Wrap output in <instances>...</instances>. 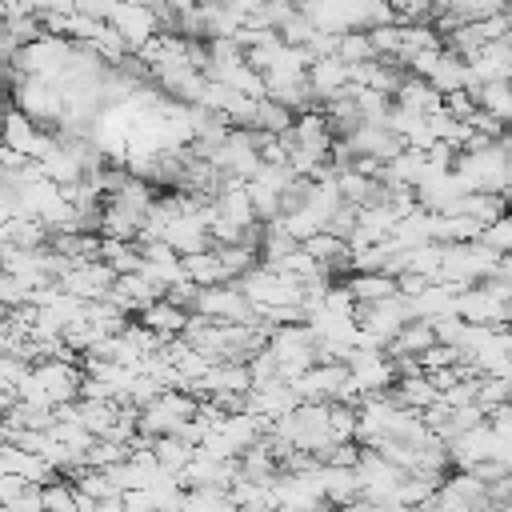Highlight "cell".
Instances as JSON below:
<instances>
[{
  "label": "cell",
  "instance_id": "14",
  "mask_svg": "<svg viewBox=\"0 0 512 512\" xmlns=\"http://www.w3.org/2000/svg\"><path fill=\"white\" fill-rule=\"evenodd\" d=\"M292 144H296V148H308V152H316V156H328V148H332V132H328L320 108L292 116Z\"/></svg>",
  "mask_w": 512,
  "mask_h": 512
},
{
  "label": "cell",
  "instance_id": "49",
  "mask_svg": "<svg viewBox=\"0 0 512 512\" xmlns=\"http://www.w3.org/2000/svg\"><path fill=\"white\" fill-rule=\"evenodd\" d=\"M440 108H444V116H452V120H464L468 124V116L476 112V100L460 88V92H448V96H440Z\"/></svg>",
  "mask_w": 512,
  "mask_h": 512
},
{
  "label": "cell",
  "instance_id": "8",
  "mask_svg": "<svg viewBox=\"0 0 512 512\" xmlns=\"http://www.w3.org/2000/svg\"><path fill=\"white\" fill-rule=\"evenodd\" d=\"M344 152L356 160V156H368V160H380V164H388L396 152H404V140L400 136H392L384 124H360V128H352L344 140Z\"/></svg>",
  "mask_w": 512,
  "mask_h": 512
},
{
  "label": "cell",
  "instance_id": "38",
  "mask_svg": "<svg viewBox=\"0 0 512 512\" xmlns=\"http://www.w3.org/2000/svg\"><path fill=\"white\" fill-rule=\"evenodd\" d=\"M476 244H484V248H488V252H496V256H508V252H512V220H508V216H500V220L484 224V228H480V236H476Z\"/></svg>",
  "mask_w": 512,
  "mask_h": 512
},
{
  "label": "cell",
  "instance_id": "52",
  "mask_svg": "<svg viewBox=\"0 0 512 512\" xmlns=\"http://www.w3.org/2000/svg\"><path fill=\"white\" fill-rule=\"evenodd\" d=\"M20 8H24V12H40V8H44V0H20Z\"/></svg>",
  "mask_w": 512,
  "mask_h": 512
},
{
  "label": "cell",
  "instance_id": "33",
  "mask_svg": "<svg viewBox=\"0 0 512 512\" xmlns=\"http://www.w3.org/2000/svg\"><path fill=\"white\" fill-rule=\"evenodd\" d=\"M344 68H352V64H364V60H376V52H372V44H368V32L360 28V32H340L336 36V52H332Z\"/></svg>",
  "mask_w": 512,
  "mask_h": 512
},
{
  "label": "cell",
  "instance_id": "35",
  "mask_svg": "<svg viewBox=\"0 0 512 512\" xmlns=\"http://www.w3.org/2000/svg\"><path fill=\"white\" fill-rule=\"evenodd\" d=\"M88 44H92V52L104 60V68H116V64L128 56V44H124V36H120L112 24H100L96 36H92Z\"/></svg>",
  "mask_w": 512,
  "mask_h": 512
},
{
  "label": "cell",
  "instance_id": "19",
  "mask_svg": "<svg viewBox=\"0 0 512 512\" xmlns=\"http://www.w3.org/2000/svg\"><path fill=\"white\" fill-rule=\"evenodd\" d=\"M180 276L196 288H216V284H228L224 280V268L216 260V252H192V256H180Z\"/></svg>",
  "mask_w": 512,
  "mask_h": 512
},
{
  "label": "cell",
  "instance_id": "37",
  "mask_svg": "<svg viewBox=\"0 0 512 512\" xmlns=\"http://www.w3.org/2000/svg\"><path fill=\"white\" fill-rule=\"evenodd\" d=\"M276 224H280V228H284V232H288V236H292L296 244H304L308 236H316V232L324 228V224H320V220H316V216H312L308 208H296V212H284V216H276Z\"/></svg>",
  "mask_w": 512,
  "mask_h": 512
},
{
  "label": "cell",
  "instance_id": "31",
  "mask_svg": "<svg viewBox=\"0 0 512 512\" xmlns=\"http://www.w3.org/2000/svg\"><path fill=\"white\" fill-rule=\"evenodd\" d=\"M4 32H8V40H12V48H24V44H32V40H40L44 32H40V16L36 12H24V8H12V12H4Z\"/></svg>",
  "mask_w": 512,
  "mask_h": 512
},
{
  "label": "cell",
  "instance_id": "54",
  "mask_svg": "<svg viewBox=\"0 0 512 512\" xmlns=\"http://www.w3.org/2000/svg\"><path fill=\"white\" fill-rule=\"evenodd\" d=\"M480 512H512V504H504V508H480Z\"/></svg>",
  "mask_w": 512,
  "mask_h": 512
},
{
  "label": "cell",
  "instance_id": "53",
  "mask_svg": "<svg viewBox=\"0 0 512 512\" xmlns=\"http://www.w3.org/2000/svg\"><path fill=\"white\" fill-rule=\"evenodd\" d=\"M12 8H20V0H0V12H12ZM4 20V16H0Z\"/></svg>",
  "mask_w": 512,
  "mask_h": 512
},
{
  "label": "cell",
  "instance_id": "6",
  "mask_svg": "<svg viewBox=\"0 0 512 512\" xmlns=\"http://www.w3.org/2000/svg\"><path fill=\"white\" fill-rule=\"evenodd\" d=\"M292 392L300 400H312V404H332L340 396V388L348 384V368L344 364H312L304 368L296 380H288Z\"/></svg>",
  "mask_w": 512,
  "mask_h": 512
},
{
  "label": "cell",
  "instance_id": "5",
  "mask_svg": "<svg viewBox=\"0 0 512 512\" xmlns=\"http://www.w3.org/2000/svg\"><path fill=\"white\" fill-rule=\"evenodd\" d=\"M28 372H32V380H36V388L44 392L48 408L68 404V400H76V392H80V368H76V364H64V360H40V364H32Z\"/></svg>",
  "mask_w": 512,
  "mask_h": 512
},
{
  "label": "cell",
  "instance_id": "12",
  "mask_svg": "<svg viewBox=\"0 0 512 512\" xmlns=\"http://www.w3.org/2000/svg\"><path fill=\"white\" fill-rule=\"evenodd\" d=\"M468 64V76L476 84H488V80H508V64H512V52H508V40H488L480 44V52Z\"/></svg>",
  "mask_w": 512,
  "mask_h": 512
},
{
  "label": "cell",
  "instance_id": "13",
  "mask_svg": "<svg viewBox=\"0 0 512 512\" xmlns=\"http://www.w3.org/2000/svg\"><path fill=\"white\" fill-rule=\"evenodd\" d=\"M136 324H144V328H148V332H156L160 340H172V336H180V332H184L188 312H184V308H176V304H168V300L160 296V300H152V304H144V308L136 312Z\"/></svg>",
  "mask_w": 512,
  "mask_h": 512
},
{
  "label": "cell",
  "instance_id": "48",
  "mask_svg": "<svg viewBox=\"0 0 512 512\" xmlns=\"http://www.w3.org/2000/svg\"><path fill=\"white\" fill-rule=\"evenodd\" d=\"M24 304H28V288H24L16 276L0 272V308L12 312V308H24Z\"/></svg>",
  "mask_w": 512,
  "mask_h": 512
},
{
  "label": "cell",
  "instance_id": "45",
  "mask_svg": "<svg viewBox=\"0 0 512 512\" xmlns=\"http://www.w3.org/2000/svg\"><path fill=\"white\" fill-rule=\"evenodd\" d=\"M324 232L348 244V240H352V232H356V208H352V204H340V208L324 220Z\"/></svg>",
  "mask_w": 512,
  "mask_h": 512
},
{
  "label": "cell",
  "instance_id": "50",
  "mask_svg": "<svg viewBox=\"0 0 512 512\" xmlns=\"http://www.w3.org/2000/svg\"><path fill=\"white\" fill-rule=\"evenodd\" d=\"M468 472H472V476H476L480 484H488V480H500V476H508V468H504V464H496V460H480V464H472Z\"/></svg>",
  "mask_w": 512,
  "mask_h": 512
},
{
  "label": "cell",
  "instance_id": "40",
  "mask_svg": "<svg viewBox=\"0 0 512 512\" xmlns=\"http://www.w3.org/2000/svg\"><path fill=\"white\" fill-rule=\"evenodd\" d=\"M312 36H316V24H312L308 16H300V12H292V16L276 28V40H280V44H288V48H304Z\"/></svg>",
  "mask_w": 512,
  "mask_h": 512
},
{
  "label": "cell",
  "instance_id": "20",
  "mask_svg": "<svg viewBox=\"0 0 512 512\" xmlns=\"http://www.w3.org/2000/svg\"><path fill=\"white\" fill-rule=\"evenodd\" d=\"M344 288L352 292L356 304H376V300H388L396 296V280L384 276V272H348Z\"/></svg>",
  "mask_w": 512,
  "mask_h": 512
},
{
  "label": "cell",
  "instance_id": "3",
  "mask_svg": "<svg viewBox=\"0 0 512 512\" xmlns=\"http://www.w3.org/2000/svg\"><path fill=\"white\" fill-rule=\"evenodd\" d=\"M344 368H348V384H352L360 396L384 392V388H392V380H396L392 360H388L384 352H360V348H352L348 360H344Z\"/></svg>",
  "mask_w": 512,
  "mask_h": 512
},
{
  "label": "cell",
  "instance_id": "36",
  "mask_svg": "<svg viewBox=\"0 0 512 512\" xmlns=\"http://www.w3.org/2000/svg\"><path fill=\"white\" fill-rule=\"evenodd\" d=\"M40 504L44 512H76V488L64 476H52L48 484H40Z\"/></svg>",
  "mask_w": 512,
  "mask_h": 512
},
{
  "label": "cell",
  "instance_id": "34",
  "mask_svg": "<svg viewBox=\"0 0 512 512\" xmlns=\"http://www.w3.org/2000/svg\"><path fill=\"white\" fill-rule=\"evenodd\" d=\"M288 128H292V112L280 108V104H272L268 96H260V100H256V112H252V132H272V136H280V132H288Z\"/></svg>",
  "mask_w": 512,
  "mask_h": 512
},
{
  "label": "cell",
  "instance_id": "15",
  "mask_svg": "<svg viewBox=\"0 0 512 512\" xmlns=\"http://www.w3.org/2000/svg\"><path fill=\"white\" fill-rule=\"evenodd\" d=\"M176 256H192V252H208L212 248V240H208V228H200L192 216H176L168 228H164V236H160Z\"/></svg>",
  "mask_w": 512,
  "mask_h": 512
},
{
  "label": "cell",
  "instance_id": "18",
  "mask_svg": "<svg viewBox=\"0 0 512 512\" xmlns=\"http://www.w3.org/2000/svg\"><path fill=\"white\" fill-rule=\"evenodd\" d=\"M392 104H396V108H408V112L428 116V112H436V108H440V92H436L428 80H420V76H404V84L396 88Z\"/></svg>",
  "mask_w": 512,
  "mask_h": 512
},
{
  "label": "cell",
  "instance_id": "41",
  "mask_svg": "<svg viewBox=\"0 0 512 512\" xmlns=\"http://www.w3.org/2000/svg\"><path fill=\"white\" fill-rule=\"evenodd\" d=\"M484 416L492 412V408H500V404H508V380H492V376H480L476 380V400H472Z\"/></svg>",
  "mask_w": 512,
  "mask_h": 512
},
{
  "label": "cell",
  "instance_id": "51",
  "mask_svg": "<svg viewBox=\"0 0 512 512\" xmlns=\"http://www.w3.org/2000/svg\"><path fill=\"white\" fill-rule=\"evenodd\" d=\"M12 404H16V388H12L8 380H0V416H4Z\"/></svg>",
  "mask_w": 512,
  "mask_h": 512
},
{
  "label": "cell",
  "instance_id": "29",
  "mask_svg": "<svg viewBox=\"0 0 512 512\" xmlns=\"http://www.w3.org/2000/svg\"><path fill=\"white\" fill-rule=\"evenodd\" d=\"M108 200H112V204H120V208H128V212H136V216H144V212L152 208V200H156V188H152L148 180L128 176V180H124Z\"/></svg>",
  "mask_w": 512,
  "mask_h": 512
},
{
  "label": "cell",
  "instance_id": "39",
  "mask_svg": "<svg viewBox=\"0 0 512 512\" xmlns=\"http://www.w3.org/2000/svg\"><path fill=\"white\" fill-rule=\"evenodd\" d=\"M120 460H128V448L124 444H112V440H92L88 448H84V468H112V464H120Z\"/></svg>",
  "mask_w": 512,
  "mask_h": 512
},
{
  "label": "cell",
  "instance_id": "30",
  "mask_svg": "<svg viewBox=\"0 0 512 512\" xmlns=\"http://www.w3.org/2000/svg\"><path fill=\"white\" fill-rule=\"evenodd\" d=\"M80 496H88L92 504H100V500H108V496H120L116 488H112V480H108V472H100V468H76L72 476H64Z\"/></svg>",
  "mask_w": 512,
  "mask_h": 512
},
{
  "label": "cell",
  "instance_id": "16",
  "mask_svg": "<svg viewBox=\"0 0 512 512\" xmlns=\"http://www.w3.org/2000/svg\"><path fill=\"white\" fill-rule=\"evenodd\" d=\"M140 220H144V216H136V212H128V208H120V204L104 200V204H100V224H96V236H104V240H132V244H136Z\"/></svg>",
  "mask_w": 512,
  "mask_h": 512
},
{
  "label": "cell",
  "instance_id": "23",
  "mask_svg": "<svg viewBox=\"0 0 512 512\" xmlns=\"http://www.w3.org/2000/svg\"><path fill=\"white\" fill-rule=\"evenodd\" d=\"M436 336L428 328V320H408L388 344H384V356H420L424 348H432Z\"/></svg>",
  "mask_w": 512,
  "mask_h": 512
},
{
  "label": "cell",
  "instance_id": "7",
  "mask_svg": "<svg viewBox=\"0 0 512 512\" xmlns=\"http://www.w3.org/2000/svg\"><path fill=\"white\" fill-rule=\"evenodd\" d=\"M104 24H112V28L124 36L128 52H136L140 44H148L152 36H160V24H156V16H152L148 4H120V0H116Z\"/></svg>",
  "mask_w": 512,
  "mask_h": 512
},
{
  "label": "cell",
  "instance_id": "27",
  "mask_svg": "<svg viewBox=\"0 0 512 512\" xmlns=\"http://www.w3.org/2000/svg\"><path fill=\"white\" fill-rule=\"evenodd\" d=\"M472 100H476V108H480V112L496 116L500 124L512 116V88H508V80H488V84H480Z\"/></svg>",
  "mask_w": 512,
  "mask_h": 512
},
{
  "label": "cell",
  "instance_id": "10",
  "mask_svg": "<svg viewBox=\"0 0 512 512\" xmlns=\"http://www.w3.org/2000/svg\"><path fill=\"white\" fill-rule=\"evenodd\" d=\"M304 80H308V92H312V100H316V108H320V104H328L332 96H340V92L348 88V68H344L336 56H324V60H312V64H308Z\"/></svg>",
  "mask_w": 512,
  "mask_h": 512
},
{
  "label": "cell",
  "instance_id": "43",
  "mask_svg": "<svg viewBox=\"0 0 512 512\" xmlns=\"http://www.w3.org/2000/svg\"><path fill=\"white\" fill-rule=\"evenodd\" d=\"M328 432L332 440H352L356 436V408L352 404H328Z\"/></svg>",
  "mask_w": 512,
  "mask_h": 512
},
{
  "label": "cell",
  "instance_id": "17",
  "mask_svg": "<svg viewBox=\"0 0 512 512\" xmlns=\"http://www.w3.org/2000/svg\"><path fill=\"white\" fill-rule=\"evenodd\" d=\"M456 284H424L412 300H408V308H412V320H432V316H444V312H452V300H456ZM456 316V312H452Z\"/></svg>",
  "mask_w": 512,
  "mask_h": 512
},
{
  "label": "cell",
  "instance_id": "28",
  "mask_svg": "<svg viewBox=\"0 0 512 512\" xmlns=\"http://www.w3.org/2000/svg\"><path fill=\"white\" fill-rule=\"evenodd\" d=\"M192 456H196V448H188V444L176 440V436H156V440H152V460H156V468L168 472V476H176Z\"/></svg>",
  "mask_w": 512,
  "mask_h": 512
},
{
  "label": "cell",
  "instance_id": "47",
  "mask_svg": "<svg viewBox=\"0 0 512 512\" xmlns=\"http://www.w3.org/2000/svg\"><path fill=\"white\" fill-rule=\"evenodd\" d=\"M356 460H360V444L356 440H340V444H332L324 452L320 464H328V468H356Z\"/></svg>",
  "mask_w": 512,
  "mask_h": 512
},
{
  "label": "cell",
  "instance_id": "32",
  "mask_svg": "<svg viewBox=\"0 0 512 512\" xmlns=\"http://www.w3.org/2000/svg\"><path fill=\"white\" fill-rule=\"evenodd\" d=\"M212 252L220 260V268H224V280H240L244 272H252L260 264V256H256L252 244H228V248H212Z\"/></svg>",
  "mask_w": 512,
  "mask_h": 512
},
{
  "label": "cell",
  "instance_id": "9",
  "mask_svg": "<svg viewBox=\"0 0 512 512\" xmlns=\"http://www.w3.org/2000/svg\"><path fill=\"white\" fill-rule=\"evenodd\" d=\"M452 312H456V320H464V324H488V328H504V324H508V304L492 300L480 284L460 288L456 300H452Z\"/></svg>",
  "mask_w": 512,
  "mask_h": 512
},
{
  "label": "cell",
  "instance_id": "46",
  "mask_svg": "<svg viewBox=\"0 0 512 512\" xmlns=\"http://www.w3.org/2000/svg\"><path fill=\"white\" fill-rule=\"evenodd\" d=\"M416 360H420V372H440V368L460 364V352H456V348H448V344H432V348H424Z\"/></svg>",
  "mask_w": 512,
  "mask_h": 512
},
{
  "label": "cell",
  "instance_id": "44",
  "mask_svg": "<svg viewBox=\"0 0 512 512\" xmlns=\"http://www.w3.org/2000/svg\"><path fill=\"white\" fill-rule=\"evenodd\" d=\"M316 308H324V312H332V316H352V308H356V300H352V292L344 288V284H328L324 288V296H320V304Z\"/></svg>",
  "mask_w": 512,
  "mask_h": 512
},
{
  "label": "cell",
  "instance_id": "2",
  "mask_svg": "<svg viewBox=\"0 0 512 512\" xmlns=\"http://www.w3.org/2000/svg\"><path fill=\"white\" fill-rule=\"evenodd\" d=\"M192 412H196V400H192L188 392H180V388H164L152 404H144V408L136 412V432L148 436V440H156V436H172L176 424H184Z\"/></svg>",
  "mask_w": 512,
  "mask_h": 512
},
{
  "label": "cell",
  "instance_id": "42",
  "mask_svg": "<svg viewBox=\"0 0 512 512\" xmlns=\"http://www.w3.org/2000/svg\"><path fill=\"white\" fill-rule=\"evenodd\" d=\"M160 392H164V388H160L152 376H132V380H128V388H124V396H120L116 404H132V408H144V404H152Z\"/></svg>",
  "mask_w": 512,
  "mask_h": 512
},
{
  "label": "cell",
  "instance_id": "1",
  "mask_svg": "<svg viewBox=\"0 0 512 512\" xmlns=\"http://www.w3.org/2000/svg\"><path fill=\"white\" fill-rule=\"evenodd\" d=\"M192 316H204L212 324H260L256 320V308L244 300L240 284L228 280V284H216V288H196V300L188 308Z\"/></svg>",
  "mask_w": 512,
  "mask_h": 512
},
{
  "label": "cell",
  "instance_id": "22",
  "mask_svg": "<svg viewBox=\"0 0 512 512\" xmlns=\"http://www.w3.org/2000/svg\"><path fill=\"white\" fill-rule=\"evenodd\" d=\"M452 212H460V216H468V220H476V224H492V220L504 216V196H500V192H464V196L452 204ZM452 212H448V216H452Z\"/></svg>",
  "mask_w": 512,
  "mask_h": 512
},
{
  "label": "cell",
  "instance_id": "26",
  "mask_svg": "<svg viewBox=\"0 0 512 512\" xmlns=\"http://www.w3.org/2000/svg\"><path fill=\"white\" fill-rule=\"evenodd\" d=\"M440 488V476H420V472H404V480L396 484V492H392V504H400V508H420V504H428L432 500V492Z\"/></svg>",
  "mask_w": 512,
  "mask_h": 512
},
{
  "label": "cell",
  "instance_id": "25",
  "mask_svg": "<svg viewBox=\"0 0 512 512\" xmlns=\"http://www.w3.org/2000/svg\"><path fill=\"white\" fill-rule=\"evenodd\" d=\"M112 416H116V400H72V424H80L88 436H104Z\"/></svg>",
  "mask_w": 512,
  "mask_h": 512
},
{
  "label": "cell",
  "instance_id": "21",
  "mask_svg": "<svg viewBox=\"0 0 512 512\" xmlns=\"http://www.w3.org/2000/svg\"><path fill=\"white\" fill-rule=\"evenodd\" d=\"M388 392H392V400H396L400 408H412V412H424L428 404H436V388L428 384L424 372H416V376H396Z\"/></svg>",
  "mask_w": 512,
  "mask_h": 512
},
{
  "label": "cell",
  "instance_id": "55",
  "mask_svg": "<svg viewBox=\"0 0 512 512\" xmlns=\"http://www.w3.org/2000/svg\"><path fill=\"white\" fill-rule=\"evenodd\" d=\"M408 512H428V504H420V508H408Z\"/></svg>",
  "mask_w": 512,
  "mask_h": 512
},
{
  "label": "cell",
  "instance_id": "24",
  "mask_svg": "<svg viewBox=\"0 0 512 512\" xmlns=\"http://www.w3.org/2000/svg\"><path fill=\"white\" fill-rule=\"evenodd\" d=\"M428 84H432L440 96L460 92V88L468 84V64H464L460 56H452L448 48H440V60H436V68L428 72Z\"/></svg>",
  "mask_w": 512,
  "mask_h": 512
},
{
  "label": "cell",
  "instance_id": "11",
  "mask_svg": "<svg viewBox=\"0 0 512 512\" xmlns=\"http://www.w3.org/2000/svg\"><path fill=\"white\" fill-rule=\"evenodd\" d=\"M36 140H40V124L36 120H28L20 108H0V144L4 148H12V152H20L24 160L32 156V148H36Z\"/></svg>",
  "mask_w": 512,
  "mask_h": 512
},
{
  "label": "cell",
  "instance_id": "4",
  "mask_svg": "<svg viewBox=\"0 0 512 512\" xmlns=\"http://www.w3.org/2000/svg\"><path fill=\"white\" fill-rule=\"evenodd\" d=\"M112 280H116V272H112L108 264L88 260V264H72V268L56 280V288L68 292V296H76V300H84V304H92V300H104V296H108Z\"/></svg>",
  "mask_w": 512,
  "mask_h": 512
}]
</instances>
